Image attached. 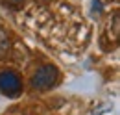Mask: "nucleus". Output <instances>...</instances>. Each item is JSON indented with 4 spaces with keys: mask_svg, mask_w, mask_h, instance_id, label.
<instances>
[{
    "mask_svg": "<svg viewBox=\"0 0 120 115\" xmlns=\"http://www.w3.org/2000/svg\"><path fill=\"white\" fill-rule=\"evenodd\" d=\"M9 48H11L9 35H8V32H6L4 28H0V59H4V58L8 56Z\"/></svg>",
    "mask_w": 120,
    "mask_h": 115,
    "instance_id": "nucleus-3",
    "label": "nucleus"
},
{
    "mask_svg": "<svg viewBox=\"0 0 120 115\" xmlns=\"http://www.w3.org/2000/svg\"><path fill=\"white\" fill-rule=\"evenodd\" d=\"M0 93L15 99L22 93V82L15 71H2L0 72Z\"/></svg>",
    "mask_w": 120,
    "mask_h": 115,
    "instance_id": "nucleus-2",
    "label": "nucleus"
},
{
    "mask_svg": "<svg viewBox=\"0 0 120 115\" xmlns=\"http://www.w3.org/2000/svg\"><path fill=\"white\" fill-rule=\"evenodd\" d=\"M57 80H59V69L56 65L46 63V65H41L33 72L30 86L35 91H48V89H52L57 84Z\"/></svg>",
    "mask_w": 120,
    "mask_h": 115,
    "instance_id": "nucleus-1",
    "label": "nucleus"
},
{
    "mask_svg": "<svg viewBox=\"0 0 120 115\" xmlns=\"http://www.w3.org/2000/svg\"><path fill=\"white\" fill-rule=\"evenodd\" d=\"M6 4H9V6H19V4H22V0H4Z\"/></svg>",
    "mask_w": 120,
    "mask_h": 115,
    "instance_id": "nucleus-4",
    "label": "nucleus"
}]
</instances>
